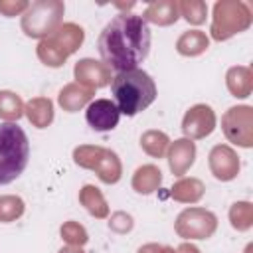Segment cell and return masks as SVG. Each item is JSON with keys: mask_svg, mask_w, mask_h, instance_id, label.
<instances>
[{"mask_svg": "<svg viewBox=\"0 0 253 253\" xmlns=\"http://www.w3.org/2000/svg\"><path fill=\"white\" fill-rule=\"evenodd\" d=\"M101 59L117 73L138 69L150 51V28L138 14H119L101 32L99 42Z\"/></svg>", "mask_w": 253, "mask_h": 253, "instance_id": "obj_1", "label": "cell"}, {"mask_svg": "<svg viewBox=\"0 0 253 253\" xmlns=\"http://www.w3.org/2000/svg\"><path fill=\"white\" fill-rule=\"evenodd\" d=\"M111 93L121 115L134 117L148 109L156 99L154 79L142 69H130L117 73L111 83Z\"/></svg>", "mask_w": 253, "mask_h": 253, "instance_id": "obj_2", "label": "cell"}, {"mask_svg": "<svg viewBox=\"0 0 253 253\" xmlns=\"http://www.w3.org/2000/svg\"><path fill=\"white\" fill-rule=\"evenodd\" d=\"M30 140L18 123H0V186L14 182L28 166Z\"/></svg>", "mask_w": 253, "mask_h": 253, "instance_id": "obj_3", "label": "cell"}, {"mask_svg": "<svg viewBox=\"0 0 253 253\" xmlns=\"http://www.w3.org/2000/svg\"><path fill=\"white\" fill-rule=\"evenodd\" d=\"M85 119L91 128H95L99 132H107L119 125L121 111L117 109L115 101H111V99H95L87 105Z\"/></svg>", "mask_w": 253, "mask_h": 253, "instance_id": "obj_4", "label": "cell"}]
</instances>
